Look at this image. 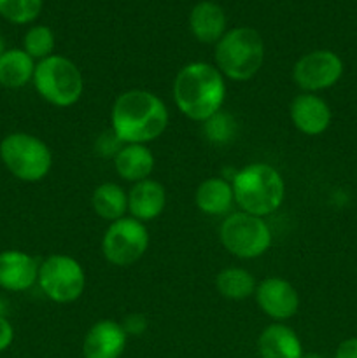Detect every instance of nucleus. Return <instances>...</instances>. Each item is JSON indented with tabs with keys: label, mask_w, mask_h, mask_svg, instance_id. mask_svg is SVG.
Returning <instances> with one entry per match:
<instances>
[{
	"label": "nucleus",
	"mask_w": 357,
	"mask_h": 358,
	"mask_svg": "<svg viewBox=\"0 0 357 358\" xmlns=\"http://www.w3.org/2000/svg\"><path fill=\"white\" fill-rule=\"evenodd\" d=\"M170 114L164 101L147 90H128L115 98L111 110L112 135L121 143H147L168 128Z\"/></svg>",
	"instance_id": "f257e3e1"
},
{
	"label": "nucleus",
	"mask_w": 357,
	"mask_h": 358,
	"mask_svg": "<svg viewBox=\"0 0 357 358\" xmlns=\"http://www.w3.org/2000/svg\"><path fill=\"white\" fill-rule=\"evenodd\" d=\"M172 94L182 115L195 122H205L214 114L223 110L226 79L216 65L192 62L177 72Z\"/></svg>",
	"instance_id": "f03ea898"
},
{
	"label": "nucleus",
	"mask_w": 357,
	"mask_h": 358,
	"mask_svg": "<svg viewBox=\"0 0 357 358\" xmlns=\"http://www.w3.org/2000/svg\"><path fill=\"white\" fill-rule=\"evenodd\" d=\"M234 205L240 212L255 217H268L282 206L286 182L280 171L268 163H251L231 178Z\"/></svg>",
	"instance_id": "7ed1b4c3"
},
{
	"label": "nucleus",
	"mask_w": 357,
	"mask_h": 358,
	"mask_svg": "<svg viewBox=\"0 0 357 358\" xmlns=\"http://www.w3.org/2000/svg\"><path fill=\"white\" fill-rule=\"evenodd\" d=\"M216 66L224 79L245 83L258 76L265 63V41L251 27L227 30L216 44Z\"/></svg>",
	"instance_id": "20e7f679"
},
{
	"label": "nucleus",
	"mask_w": 357,
	"mask_h": 358,
	"mask_svg": "<svg viewBox=\"0 0 357 358\" xmlns=\"http://www.w3.org/2000/svg\"><path fill=\"white\" fill-rule=\"evenodd\" d=\"M0 161L18 180L35 184L44 180L52 168V152L38 136L24 131L9 133L0 142Z\"/></svg>",
	"instance_id": "39448f33"
},
{
	"label": "nucleus",
	"mask_w": 357,
	"mask_h": 358,
	"mask_svg": "<svg viewBox=\"0 0 357 358\" xmlns=\"http://www.w3.org/2000/svg\"><path fill=\"white\" fill-rule=\"evenodd\" d=\"M31 83L42 100L59 108L76 105L84 93V77L80 69L72 59L59 55L37 62Z\"/></svg>",
	"instance_id": "423d86ee"
},
{
	"label": "nucleus",
	"mask_w": 357,
	"mask_h": 358,
	"mask_svg": "<svg viewBox=\"0 0 357 358\" xmlns=\"http://www.w3.org/2000/svg\"><path fill=\"white\" fill-rule=\"evenodd\" d=\"M220 245L231 255L244 261L258 259L270 250L273 241L272 229L262 217L245 212H231L219 227Z\"/></svg>",
	"instance_id": "0eeeda50"
},
{
	"label": "nucleus",
	"mask_w": 357,
	"mask_h": 358,
	"mask_svg": "<svg viewBox=\"0 0 357 358\" xmlns=\"http://www.w3.org/2000/svg\"><path fill=\"white\" fill-rule=\"evenodd\" d=\"M37 285L52 303H76L86 287V273L79 261L70 255H49L38 266Z\"/></svg>",
	"instance_id": "6e6552de"
},
{
	"label": "nucleus",
	"mask_w": 357,
	"mask_h": 358,
	"mask_svg": "<svg viewBox=\"0 0 357 358\" xmlns=\"http://www.w3.org/2000/svg\"><path fill=\"white\" fill-rule=\"evenodd\" d=\"M150 243L146 224L133 217L111 222L102 238V254L108 264L115 268H128L135 264L147 252Z\"/></svg>",
	"instance_id": "1a4fd4ad"
},
{
	"label": "nucleus",
	"mask_w": 357,
	"mask_h": 358,
	"mask_svg": "<svg viewBox=\"0 0 357 358\" xmlns=\"http://www.w3.org/2000/svg\"><path fill=\"white\" fill-rule=\"evenodd\" d=\"M343 59L329 49H315L301 56L293 69V79L303 93H315L336 86L343 76Z\"/></svg>",
	"instance_id": "9d476101"
},
{
	"label": "nucleus",
	"mask_w": 357,
	"mask_h": 358,
	"mask_svg": "<svg viewBox=\"0 0 357 358\" xmlns=\"http://www.w3.org/2000/svg\"><path fill=\"white\" fill-rule=\"evenodd\" d=\"M255 303L259 310L275 322H286L300 310V296L294 285L280 276H268L255 287Z\"/></svg>",
	"instance_id": "9b49d317"
},
{
	"label": "nucleus",
	"mask_w": 357,
	"mask_h": 358,
	"mask_svg": "<svg viewBox=\"0 0 357 358\" xmlns=\"http://www.w3.org/2000/svg\"><path fill=\"white\" fill-rule=\"evenodd\" d=\"M294 128L308 136H318L331 126L332 112L324 98L315 93H300L289 105Z\"/></svg>",
	"instance_id": "f8f14e48"
},
{
	"label": "nucleus",
	"mask_w": 357,
	"mask_h": 358,
	"mask_svg": "<svg viewBox=\"0 0 357 358\" xmlns=\"http://www.w3.org/2000/svg\"><path fill=\"white\" fill-rule=\"evenodd\" d=\"M128 336L119 322L100 320L88 329L83 339L84 358H121Z\"/></svg>",
	"instance_id": "ddd939ff"
},
{
	"label": "nucleus",
	"mask_w": 357,
	"mask_h": 358,
	"mask_svg": "<svg viewBox=\"0 0 357 358\" xmlns=\"http://www.w3.org/2000/svg\"><path fill=\"white\" fill-rule=\"evenodd\" d=\"M38 261L21 250L0 252V289L24 292L37 283Z\"/></svg>",
	"instance_id": "4468645a"
},
{
	"label": "nucleus",
	"mask_w": 357,
	"mask_h": 358,
	"mask_svg": "<svg viewBox=\"0 0 357 358\" xmlns=\"http://www.w3.org/2000/svg\"><path fill=\"white\" fill-rule=\"evenodd\" d=\"M167 191L163 184L146 178L132 185L128 191V213L140 222H150L164 212Z\"/></svg>",
	"instance_id": "2eb2a0df"
},
{
	"label": "nucleus",
	"mask_w": 357,
	"mask_h": 358,
	"mask_svg": "<svg viewBox=\"0 0 357 358\" xmlns=\"http://www.w3.org/2000/svg\"><path fill=\"white\" fill-rule=\"evenodd\" d=\"M154 164H156L154 154L142 143H122V147H119L118 152L114 154L115 173L130 184L150 178Z\"/></svg>",
	"instance_id": "dca6fc26"
},
{
	"label": "nucleus",
	"mask_w": 357,
	"mask_h": 358,
	"mask_svg": "<svg viewBox=\"0 0 357 358\" xmlns=\"http://www.w3.org/2000/svg\"><path fill=\"white\" fill-rule=\"evenodd\" d=\"M259 358H301L304 355L300 338L282 322L270 324L258 338Z\"/></svg>",
	"instance_id": "f3484780"
},
{
	"label": "nucleus",
	"mask_w": 357,
	"mask_h": 358,
	"mask_svg": "<svg viewBox=\"0 0 357 358\" xmlns=\"http://www.w3.org/2000/svg\"><path fill=\"white\" fill-rule=\"evenodd\" d=\"M189 30L202 44H217L226 34V14L216 2L203 0L189 14Z\"/></svg>",
	"instance_id": "a211bd4d"
},
{
	"label": "nucleus",
	"mask_w": 357,
	"mask_h": 358,
	"mask_svg": "<svg viewBox=\"0 0 357 358\" xmlns=\"http://www.w3.org/2000/svg\"><path fill=\"white\" fill-rule=\"evenodd\" d=\"M195 203L198 210L205 215L220 217L230 215L234 205V194L231 180L224 177L205 178L196 187Z\"/></svg>",
	"instance_id": "6ab92c4d"
},
{
	"label": "nucleus",
	"mask_w": 357,
	"mask_h": 358,
	"mask_svg": "<svg viewBox=\"0 0 357 358\" xmlns=\"http://www.w3.org/2000/svg\"><path fill=\"white\" fill-rule=\"evenodd\" d=\"M35 65V59L23 49H6L0 58V86L21 90L34 80Z\"/></svg>",
	"instance_id": "aec40b11"
},
{
	"label": "nucleus",
	"mask_w": 357,
	"mask_h": 358,
	"mask_svg": "<svg viewBox=\"0 0 357 358\" xmlns=\"http://www.w3.org/2000/svg\"><path fill=\"white\" fill-rule=\"evenodd\" d=\"M91 208L108 224L115 222L128 212V192L115 182H104L91 194Z\"/></svg>",
	"instance_id": "412c9836"
},
{
	"label": "nucleus",
	"mask_w": 357,
	"mask_h": 358,
	"mask_svg": "<svg viewBox=\"0 0 357 358\" xmlns=\"http://www.w3.org/2000/svg\"><path fill=\"white\" fill-rule=\"evenodd\" d=\"M255 278L244 268H226L217 273L216 289L223 297L230 301H244L254 296Z\"/></svg>",
	"instance_id": "4be33fe9"
},
{
	"label": "nucleus",
	"mask_w": 357,
	"mask_h": 358,
	"mask_svg": "<svg viewBox=\"0 0 357 358\" xmlns=\"http://www.w3.org/2000/svg\"><path fill=\"white\" fill-rule=\"evenodd\" d=\"M23 51L28 56L41 62V59L52 56L55 51V34L46 24H35V27L28 28L27 34L23 37Z\"/></svg>",
	"instance_id": "5701e85b"
},
{
	"label": "nucleus",
	"mask_w": 357,
	"mask_h": 358,
	"mask_svg": "<svg viewBox=\"0 0 357 358\" xmlns=\"http://www.w3.org/2000/svg\"><path fill=\"white\" fill-rule=\"evenodd\" d=\"M42 0H0V16L13 24H28L38 17Z\"/></svg>",
	"instance_id": "b1692460"
},
{
	"label": "nucleus",
	"mask_w": 357,
	"mask_h": 358,
	"mask_svg": "<svg viewBox=\"0 0 357 358\" xmlns=\"http://www.w3.org/2000/svg\"><path fill=\"white\" fill-rule=\"evenodd\" d=\"M202 124L206 140L212 143H227L237 135V122L230 114L223 110L214 114L212 117L206 119Z\"/></svg>",
	"instance_id": "393cba45"
},
{
	"label": "nucleus",
	"mask_w": 357,
	"mask_h": 358,
	"mask_svg": "<svg viewBox=\"0 0 357 358\" xmlns=\"http://www.w3.org/2000/svg\"><path fill=\"white\" fill-rule=\"evenodd\" d=\"M121 327L125 329L126 336H142L149 327V320L142 313H132L121 322Z\"/></svg>",
	"instance_id": "a878e982"
},
{
	"label": "nucleus",
	"mask_w": 357,
	"mask_h": 358,
	"mask_svg": "<svg viewBox=\"0 0 357 358\" xmlns=\"http://www.w3.org/2000/svg\"><path fill=\"white\" fill-rule=\"evenodd\" d=\"M14 341V327L9 320L6 318V315H0V353H4L6 350L10 348Z\"/></svg>",
	"instance_id": "bb28decb"
},
{
	"label": "nucleus",
	"mask_w": 357,
	"mask_h": 358,
	"mask_svg": "<svg viewBox=\"0 0 357 358\" xmlns=\"http://www.w3.org/2000/svg\"><path fill=\"white\" fill-rule=\"evenodd\" d=\"M335 358H357V338L343 339V341L336 346Z\"/></svg>",
	"instance_id": "cd10ccee"
},
{
	"label": "nucleus",
	"mask_w": 357,
	"mask_h": 358,
	"mask_svg": "<svg viewBox=\"0 0 357 358\" xmlns=\"http://www.w3.org/2000/svg\"><path fill=\"white\" fill-rule=\"evenodd\" d=\"M4 52H6V41H4V37H0V58H2Z\"/></svg>",
	"instance_id": "c85d7f7f"
},
{
	"label": "nucleus",
	"mask_w": 357,
	"mask_h": 358,
	"mask_svg": "<svg viewBox=\"0 0 357 358\" xmlns=\"http://www.w3.org/2000/svg\"><path fill=\"white\" fill-rule=\"evenodd\" d=\"M301 358H324L322 355H318V353H304Z\"/></svg>",
	"instance_id": "c756f323"
}]
</instances>
